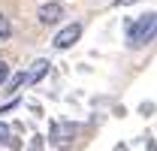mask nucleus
<instances>
[{
  "label": "nucleus",
  "mask_w": 157,
  "mask_h": 151,
  "mask_svg": "<svg viewBox=\"0 0 157 151\" xmlns=\"http://www.w3.org/2000/svg\"><path fill=\"white\" fill-rule=\"evenodd\" d=\"M154 12H148V15H139L133 24H127V45L130 48H142L145 42H151L154 37Z\"/></svg>",
  "instance_id": "1"
},
{
  "label": "nucleus",
  "mask_w": 157,
  "mask_h": 151,
  "mask_svg": "<svg viewBox=\"0 0 157 151\" xmlns=\"http://www.w3.org/2000/svg\"><path fill=\"white\" fill-rule=\"evenodd\" d=\"M76 136H78V124H73V121H58L52 127V133H48V142L55 148H70L76 142Z\"/></svg>",
  "instance_id": "2"
},
{
  "label": "nucleus",
  "mask_w": 157,
  "mask_h": 151,
  "mask_svg": "<svg viewBox=\"0 0 157 151\" xmlns=\"http://www.w3.org/2000/svg\"><path fill=\"white\" fill-rule=\"evenodd\" d=\"M78 37H82V24H78V21H73V24H67L63 30H58V33H55V48H60V52H63V48H70L73 42H78Z\"/></svg>",
  "instance_id": "3"
},
{
  "label": "nucleus",
  "mask_w": 157,
  "mask_h": 151,
  "mask_svg": "<svg viewBox=\"0 0 157 151\" xmlns=\"http://www.w3.org/2000/svg\"><path fill=\"white\" fill-rule=\"evenodd\" d=\"M60 15H63V6L52 0V3H42V6H39V12H36V21L48 27V24H58V18H60Z\"/></svg>",
  "instance_id": "4"
},
{
  "label": "nucleus",
  "mask_w": 157,
  "mask_h": 151,
  "mask_svg": "<svg viewBox=\"0 0 157 151\" xmlns=\"http://www.w3.org/2000/svg\"><path fill=\"white\" fill-rule=\"evenodd\" d=\"M6 79H9V64L0 57V85H6Z\"/></svg>",
  "instance_id": "7"
},
{
  "label": "nucleus",
  "mask_w": 157,
  "mask_h": 151,
  "mask_svg": "<svg viewBox=\"0 0 157 151\" xmlns=\"http://www.w3.org/2000/svg\"><path fill=\"white\" fill-rule=\"evenodd\" d=\"M21 85H24V73H18V76H15V79L9 82V88H6V91H18Z\"/></svg>",
  "instance_id": "8"
},
{
  "label": "nucleus",
  "mask_w": 157,
  "mask_h": 151,
  "mask_svg": "<svg viewBox=\"0 0 157 151\" xmlns=\"http://www.w3.org/2000/svg\"><path fill=\"white\" fill-rule=\"evenodd\" d=\"M9 37H12V24H9V18L0 12V42H6Z\"/></svg>",
  "instance_id": "6"
},
{
  "label": "nucleus",
  "mask_w": 157,
  "mask_h": 151,
  "mask_svg": "<svg viewBox=\"0 0 157 151\" xmlns=\"http://www.w3.org/2000/svg\"><path fill=\"white\" fill-rule=\"evenodd\" d=\"M0 142H9V145H12V136H9V127H6L3 121H0Z\"/></svg>",
  "instance_id": "9"
},
{
  "label": "nucleus",
  "mask_w": 157,
  "mask_h": 151,
  "mask_svg": "<svg viewBox=\"0 0 157 151\" xmlns=\"http://www.w3.org/2000/svg\"><path fill=\"white\" fill-rule=\"evenodd\" d=\"M48 67H52V64H48V60H45V57H36V60H33V64H30V70H27V73H24V85H33V82H39V79H42V76L48 73Z\"/></svg>",
  "instance_id": "5"
}]
</instances>
